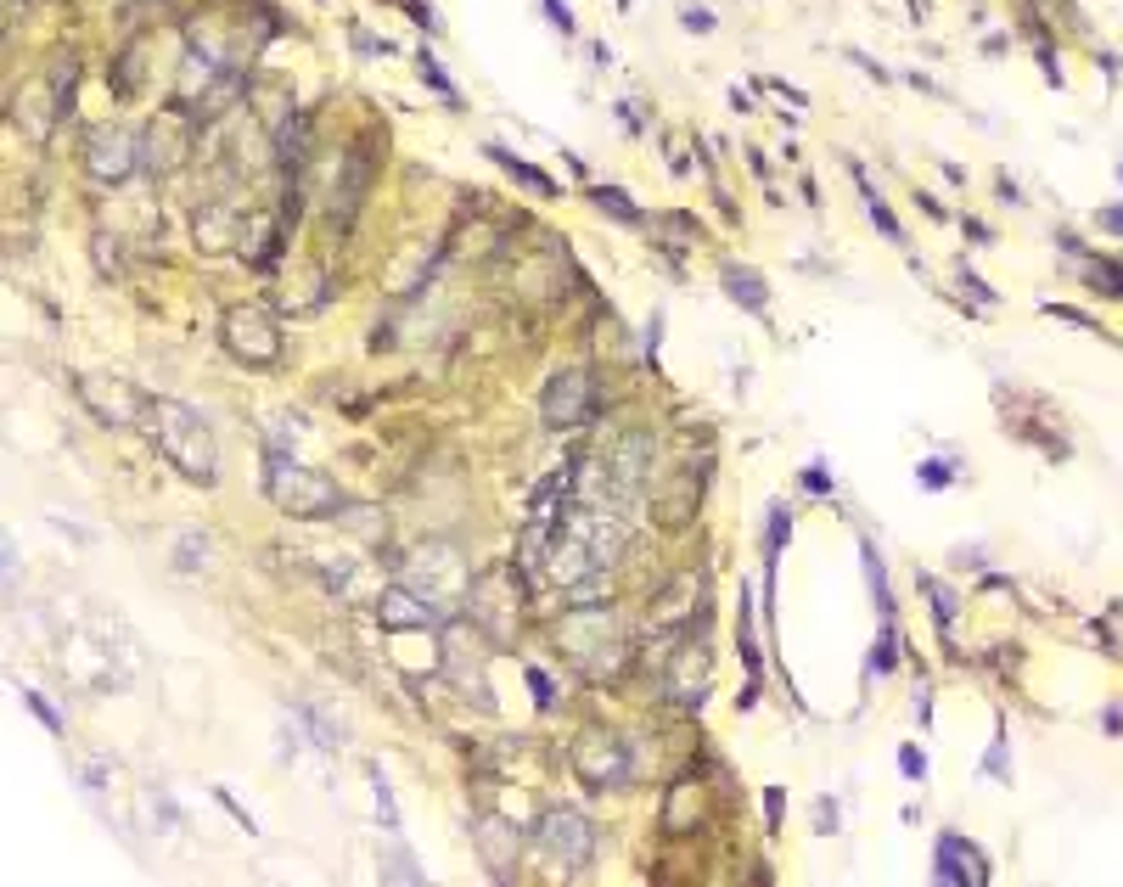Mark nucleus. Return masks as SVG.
<instances>
[{"label":"nucleus","instance_id":"bb28decb","mask_svg":"<svg viewBox=\"0 0 1123 887\" xmlns=\"http://www.w3.org/2000/svg\"><path fill=\"white\" fill-rule=\"evenodd\" d=\"M23 702H28V708H35L40 719H46V731H51V736H62V719H56V708H51L46 697H35V692H23Z\"/></svg>","mask_w":1123,"mask_h":887},{"label":"nucleus","instance_id":"72a5a7b5","mask_svg":"<svg viewBox=\"0 0 1123 887\" xmlns=\"http://www.w3.org/2000/svg\"><path fill=\"white\" fill-rule=\"evenodd\" d=\"M1101 219H1107V225H1112V231H1123V208H1107V214H1101Z\"/></svg>","mask_w":1123,"mask_h":887},{"label":"nucleus","instance_id":"f704fd0d","mask_svg":"<svg viewBox=\"0 0 1123 887\" xmlns=\"http://www.w3.org/2000/svg\"><path fill=\"white\" fill-rule=\"evenodd\" d=\"M7 562H12V556H7V534H0V568H7Z\"/></svg>","mask_w":1123,"mask_h":887},{"label":"nucleus","instance_id":"a211bd4d","mask_svg":"<svg viewBox=\"0 0 1123 887\" xmlns=\"http://www.w3.org/2000/svg\"><path fill=\"white\" fill-rule=\"evenodd\" d=\"M724 292H731L736 304H747L753 315H765V304H770V292H765V281H758V270H742V265H724Z\"/></svg>","mask_w":1123,"mask_h":887},{"label":"nucleus","instance_id":"2eb2a0df","mask_svg":"<svg viewBox=\"0 0 1123 887\" xmlns=\"http://www.w3.org/2000/svg\"><path fill=\"white\" fill-rule=\"evenodd\" d=\"M669 697H674L680 708H697V702L708 697V657H703L697 646H680L674 669H669Z\"/></svg>","mask_w":1123,"mask_h":887},{"label":"nucleus","instance_id":"6ab92c4d","mask_svg":"<svg viewBox=\"0 0 1123 887\" xmlns=\"http://www.w3.org/2000/svg\"><path fill=\"white\" fill-rule=\"evenodd\" d=\"M169 545H175L169 562H175L180 573H203V568H209V534H197V529H175V534H169Z\"/></svg>","mask_w":1123,"mask_h":887},{"label":"nucleus","instance_id":"423d86ee","mask_svg":"<svg viewBox=\"0 0 1123 887\" xmlns=\"http://www.w3.org/2000/svg\"><path fill=\"white\" fill-rule=\"evenodd\" d=\"M596 405H602V388H596V377H590L584 366H568V371H556L551 382H545V400H540V416H545V427H584L590 416H596Z\"/></svg>","mask_w":1123,"mask_h":887},{"label":"nucleus","instance_id":"aec40b11","mask_svg":"<svg viewBox=\"0 0 1123 887\" xmlns=\"http://www.w3.org/2000/svg\"><path fill=\"white\" fill-rule=\"evenodd\" d=\"M489 157H494V163H501V169H506L512 180H522L528 191H540V197H556V180H551V175H540V169H534V163H522V157H512L506 147H489Z\"/></svg>","mask_w":1123,"mask_h":887},{"label":"nucleus","instance_id":"4468645a","mask_svg":"<svg viewBox=\"0 0 1123 887\" xmlns=\"http://www.w3.org/2000/svg\"><path fill=\"white\" fill-rule=\"evenodd\" d=\"M377 618H382V630H427V623H439V607L421 601L411 584H393L377 596Z\"/></svg>","mask_w":1123,"mask_h":887},{"label":"nucleus","instance_id":"a878e982","mask_svg":"<svg viewBox=\"0 0 1123 887\" xmlns=\"http://www.w3.org/2000/svg\"><path fill=\"white\" fill-rule=\"evenodd\" d=\"M899 770H905V781H928V752H921V747H899Z\"/></svg>","mask_w":1123,"mask_h":887},{"label":"nucleus","instance_id":"0eeeda50","mask_svg":"<svg viewBox=\"0 0 1123 887\" xmlns=\"http://www.w3.org/2000/svg\"><path fill=\"white\" fill-rule=\"evenodd\" d=\"M540 848H545V860H551L556 871L579 876V871L590 865V853H596V826H590L579 809H551V814L540 820Z\"/></svg>","mask_w":1123,"mask_h":887},{"label":"nucleus","instance_id":"9d476101","mask_svg":"<svg viewBox=\"0 0 1123 887\" xmlns=\"http://www.w3.org/2000/svg\"><path fill=\"white\" fill-rule=\"evenodd\" d=\"M74 388H79V405L102 421V427H136L141 410H147V400L136 393V382H124V377H113V371H85Z\"/></svg>","mask_w":1123,"mask_h":887},{"label":"nucleus","instance_id":"2f4dec72","mask_svg":"<svg viewBox=\"0 0 1123 887\" xmlns=\"http://www.w3.org/2000/svg\"><path fill=\"white\" fill-rule=\"evenodd\" d=\"M804 489H815V495H825V489H832V483H825V472H804Z\"/></svg>","mask_w":1123,"mask_h":887},{"label":"nucleus","instance_id":"c756f323","mask_svg":"<svg viewBox=\"0 0 1123 887\" xmlns=\"http://www.w3.org/2000/svg\"><path fill=\"white\" fill-rule=\"evenodd\" d=\"M685 28H714V17H708L703 7H691V12H685Z\"/></svg>","mask_w":1123,"mask_h":887},{"label":"nucleus","instance_id":"473e14b6","mask_svg":"<svg viewBox=\"0 0 1123 887\" xmlns=\"http://www.w3.org/2000/svg\"><path fill=\"white\" fill-rule=\"evenodd\" d=\"M12 12H17V0H0V28L12 23Z\"/></svg>","mask_w":1123,"mask_h":887},{"label":"nucleus","instance_id":"6e6552de","mask_svg":"<svg viewBox=\"0 0 1123 887\" xmlns=\"http://www.w3.org/2000/svg\"><path fill=\"white\" fill-rule=\"evenodd\" d=\"M568 759H573V775H584L590 786H623V781L635 775L623 736H618V731H602V725L579 731V742H573Z\"/></svg>","mask_w":1123,"mask_h":887},{"label":"nucleus","instance_id":"c85d7f7f","mask_svg":"<svg viewBox=\"0 0 1123 887\" xmlns=\"http://www.w3.org/2000/svg\"><path fill=\"white\" fill-rule=\"evenodd\" d=\"M545 12H551L556 28H573V17H568V7H562V0H545Z\"/></svg>","mask_w":1123,"mask_h":887},{"label":"nucleus","instance_id":"f257e3e1","mask_svg":"<svg viewBox=\"0 0 1123 887\" xmlns=\"http://www.w3.org/2000/svg\"><path fill=\"white\" fill-rule=\"evenodd\" d=\"M147 427H152V444L163 449L186 483H219V444H214V427L203 421V410H191L180 400H147Z\"/></svg>","mask_w":1123,"mask_h":887},{"label":"nucleus","instance_id":"412c9836","mask_svg":"<svg viewBox=\"0 0 1123 887\" xmlns=\"http://www.w3.org/2000/svg\"><path fill=\"white\" fill-rule=\"evenodd\" d=\"M691 500H697V478H691V472H680V478H674V489H669L664 500H657V506H664V511H657V522H669V529H680V522L691 517Z\"/></svg>","mask_w":1123,"mask_h":887},{"label":"nucleus","instance_id":"b1692460","mask_svg":"<svg viewBox=\"0 0 1123 887\" xmlns=\"http://www.w3.org/2000/svg\"><path fill=\"white\" fill-rule=\"evenodd\" d=\"M1089 287H1096V292H1112V299H1123V265H1112V258H1096V265H1089Z\"/></svg>","mask_w":1123,"mask_h":887},{"label":"nucleus","instance_id":"f03ea898","mask_svg":"<svg viewBox=\"0 0 1123 887\" xmlns=\"http://www.w3.org/2000/svg\"><path fill=\"white\" fill-rule=\"evenodd\" d=\"M264 495H270V506L281 517H299V522H320V517H343L349 500H343V489L338 478H326L315 467H299L292 455L270 449V467H264Z\"/></svg>","mask_w":1123,"mask_h":887},{"label":"nucleus","instance_id":"f3484780","mask_svg":"<svg viewBox=\"0 0 1123 887\" xmlns=\"http://www.w3.org/2000/svg\"><path fill=\"white\" fill-rule=\"evenodd\" d=\"M472 832H478V842H483V853H489V865H494V871H506V865H512V853H517V837H512V826H506V820L483 814Z\"/></svg>","mask_w":1123,"mask_h":887},{"label":"nucleus","instance_id":"cd10ccee","mask_svg":"<svg viewBox=\"0 0 1123 887\" xmlns=\"http://www.w3.org/2000/svg\"><path fill=\"white\" fill-rule=\"evenodd\" d=\"M921 483H928V489H944V483H949V467L928 461V467H921Z\"/></svg>","mask_w":1123,"mask_h":887},{"label":"nucleus","instance_id":"5701e85b","mask_svg":"<svg viewBox=\"0 0 1123 887\" xmlns=\"http://www.w3.org/2000/svg\"><path fill=\"white\" fill-rule=\"evenodd\" d=\"M230 231H237V219H230L225 208H209V214H197V248H225Z\"/></svg>","mask_w":1123,"mask_h":887},{"label":"nucleus","instance_id":"dca6fc26","mask_svg":"<svg viewBox=\"0 0 1123 887\" xmlns=\"http://www.w3.org/2000/svg\"><path fill=\"white\" fill-rule=\"evenodd\" d=\"M938 882H988V871H977V848L961 837L938 842Z\"/></svg>","mask_w":1123,"mask_h":887},{"label":"nucleus","instance_id":"f8f14e48","mask_svg":"<svg viewBox=\"0 0 1123 887\" xmlns=\"http://www.w3.org/2000/svg\"><path fill=\"white\" fill-rule=\"evenodd\" d=\"M371 175H377L371 147L354 141L349 157H343V175H338V186H332V231H349V225H354L359 203H366V191H371Z\"/></svg>","mask_w":1123,"mask_h":887},{"label":"nucleus","instance_id":"39448f33","mask_svg":"<svg viewBox=\"0 0 1123 887\" xmlns=\"http://www.w3.org/2000/svg\"><path fill=\"white\" fill-rule=\"evenodd\" d=\"M219 338H225L230 359H242V366H276V359H281V326H276L270 315H264L258 304H237V309H225Z\"/></svg>","mask_w":1123,"mask_h":887},{"label":"nucleus","instance_id":"393cba45","mask_svg":"<svg viewBox=\"0 0 1123 887\" xmlns=\"http://www.w3.org/2000/svg\"><path fill=\"white\" fill-rule=\"evenodd\" d=\"M596 208H602V214H613V219H623V225H641V208H635V203H623V197H618L613 186H602V191H596Z\"/></svg>","mask_w":1123,"mask_h":887},{"label":"nucleus","instance_id":"1a4fd4ad","mask_svg":"<svg viewBox=\"0 0 1123 887\" xmlns=\"http://www.w3.org/2000/svg\"><path fill=\"white\" fill-rule=\"evenodd\" d=\"M506 579H512L506 568L472 579V630H478L489 646H506V641L517 635V607H522V596H512Z\"/></svg>","mask_w":1123,"mask_h":887},{"label":"nucleus","instance_id":"ddd939ff","mask_svg":"<svg viewBox=\"0 0 1123 887\" xmlns=\"http://www.w3.org/2000/svg\"><path fill=\"white\" fill-rule=\"evenodd\" d=\"M136 163H141V152H136V136H129V129H96L90 147H85V169L102 186L129 180V175H136Z\"/></svg>","mask_w":1123,"mask_h":887},{"label":"nucleus","instance_id":"20e7f679","mask_svg":"<svg viewBox=\"0 0 1123 887\" xmlns=\"http://www.w3.org/2000/svg\"><path fill=\"white\" fill-rule=\"evenodd\" d=\"M400 584H411L421 601L450 607V601H460L472 590V568H467V556H460L455 545L433 540V545H416L400 562Z\"/></svg>","mask_w":1123,"mask_h":887},{"label":"nucleus","instance_id":"7c9ffc66","mask_svg":"<svg viewBox=\"0 0 1123 887\" xmlns=\"http://www.w3.org/2000/svg\"><path fill=\"white\" fill-rule=\"evenodd\" d=\"M765 809H770V832H781V793H770Z\"/></svg>","mask_w":1123,"mask_h":887},{"label":"nucleus","instance_id":"7ed1b4c3","mask_svg":"<svg viewBox=\"0 0 1123 887\" xmlns=\"http://www.w3.org/2000/svg\"><path fill=\"white\" fill-rule=\"evenodd\" d=\"M556 651L573 657L584 674H613L618 657H623V641H618V618L602 607V601H573L556 623Z\"/></svg>","mask_w":1123,"mask_h":887},{"label":"nucleus","instance_id":"4be33fe9","mask_svg":"<svg viewBox=\"0 0 1123 887\" xmlns=\"http://www.w3.org/2000/svg\"><path fill=\"white\" fill-rule=\"evenodd\" d=\"M691 798H697V781H680L674 793H669V809H664V832H691L697 820H691Z\"/></svg>","mask_w":1123,"mask_h":887},{"label":"nucleus","instance_id":"9b49d317","mask_svg":"<svg viewBox=\"0 0 1123 887\" xmlns=\"http://www.w3.org/2000/svg\"><path fill=\"white\" fill-rule=\"evenodd\" d=\"M472 641H478V630H450V635H444V680L455 685L460 697H472L478 708H494L489 674H483V651H478Z\"/></svg>","mask_w":1123,"mask_h":887}]
</instances>
